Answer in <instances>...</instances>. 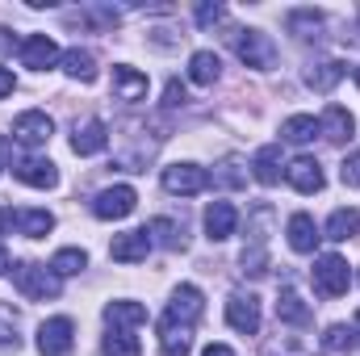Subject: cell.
Returning a JSON list of instances; mask_svg holds the SVG:
<instances>
[{"instance_id":"6","label":"cell","mask_w":360,"mask_h":356,"mask_svg":"<svg viewBox=\"0 0 360 356\" xmlns=\"http://www.w3.org/2000/svg\"><path fill=\"white\" fill-rule=\"evenodd\" d=\"M235 51H239V59H243L248 68H272V59H276L272 38L260 34V30H239V34H235Z\"/></svg>"},{"instance_id":"19","label":"cell","mask_w":360,"mask_h":356,"mask_svg":"<svg viewBox=\"0 0 360 356\" xmlns=\"http://www.w3.org/2000/svg\"><path fill=\"white\" fill-rule=\"evenodd\" d=\"M319 130H323L331 143H348V139H352V130H356V122H352V113H348L344 105H327V113H323Z\"/></svg>"},{"instance_id":"15","label":"cell","mask_w":360,"mask_h":356,"mask_svg":"<svg viewBox=\"0 0 360 356\" xmlns=\"http://www.w3.org/2000/svg\"><path fill=\"white\" fill-rule=\"evenodd\" d=\"M105 147H109V130H105L101 117H89L84 126H76V134H72V151L76 155H101Z\"/></svg>"},{"instance_id":"11","label":"cell","mask_w":360,"mask_h":356,"mask_svg":"<svg viewBox=\"0 0 360 356\" xmlns=\"http://www.w3.org/2000/svg\"><path fill=\"white\" fill-rule=\"evenodd\" d=\"M160 352L164 356H188L193 352V327L180 323L172 314L160 319Z\"/></svg>"},{"instance_id":"32","label":"cell","mask_w":360,"mask_h":356,"mask_svg":"<svg viewBox=\"0 0 360 356\" xmlns=\"http://www.w3.org/2000/svg\"><path fill=\"white\" fill-rule=\"evenodd\" d=\"M264 356H314V348L297 336H281V340L264 344Z\"/></svg>"},{"instance_id":"3","label":"cell","mask_w":360,"mask_h":356,"mask_svg":"<svg viewBox=\"0 0 360 356\" xmlns=\"http://www.w3.org/2000/svg\"><path fill=\"white\" fill-rule=\"evenodd\" d=\"M134 205H139V193H134L130 184H109V189H101V193H96L92 214H96V218H105V222H117V218L134 214Z\"/></svg>"},{"instance_id":"10","label":"cell","mask_w":360,"mask_h":356,"mask_svg":"<svg viewBox=\"0 0 360 356\" xmlns=\"http://www.w3.org/2000/svg\"><path fill=\"white\" fill-rule=\"evenodd\" d=\"M147 252H151V235H147V227H143V231L113 235V243H109V256H113L117 265H139V260H147Z\"/></svg>"},{"instance_id":"31","label":"cell","mask_w":360,"mask_h":356,"mask_svg":"<svg viewBox=\"0 0 360 356\" xmlns=\"http://www.w3.org/2000/svg\"><path fill=\"white\" fill-rule=\"evenodd\" d=\"M101 352L105 356H143V348H139V340L130 331H109L105 344H101Z\"/></svg>"},{"instance_id":"22","label":"cell","mask_w":360,"mask_h":356,"mask_svg":"<svg viewBox=\"0 0 360 356\" xmlns=\"http://www.w3.org/2000/svg\"><path fill=\"white\" fill-rule=\"evenodd\" d=\"M113 92H117L122 101H143V96H147V76L122 63V68H113Z\"/></svg>"},{"instance_id":"42","label":"cell","mask_w":360,"mask_h":356,"mask_svg":"<svg viewBox=\"0 0 360 356\" xmlns=\"http://www.w3.org/2000/svg\"><path fill=\"white\" fill-rule=\"evenodd\" d=\"M8 92H13V72H8V68H0V101H4Z\"/></svg>"},{"instance_id":"4","label":"cell","mask_w":360,"mask_h":356,"mask_svg":"<svg viewBox=\"0 0 360 356\" xmlns=\"http://www.w3.org/2000/svg\"><path fill=\"white\" fill-rule=\"evenodd\" d=\"M72 344H76V323L72 319L59 314V319H46L38 327V352L42 356H68Z\"/></svg>"},{"instance_id":"25","label":"cell","mask_w":360,"mask_h":356,"mask_svg":"<svg viewBox=\"0 0 360 356\" xmlns=\"http://www.w3.org/2000/svg\"><path fill=\"white\" fill-rule=\"evenodd\" d=\"M340 80H344V63H335V59H327V63H314V68L306 72V84H310L314 92H331Z\"/></svg>"},{"instance_id":"14","label":"cell","mask_w":360,"mask_h":356,"mask_svg":"<svg viewBox=\"0 0 360 356\" xmlns=\"http://www.w3.org/2000/svg\"><path fill=\"white\" fill-rule=\"evenodd\" d=\"M276 319H281V323H289V327H310L314 310L302 302V293H297L293 285H285V289L276 293Z\"/></svg>"},{"instance_id":"30","label":"cell","mask_w":360,"mask_h":356,"mask_svg":"<svg viewBox=\"0 0 360 356\" xmlns=\"http://www.w3.org/2000/svg\"><path fill=\"white\" fill-rule=\"evenodd\" d=\"M147 235H151V243L160 239V243H164L168 252H176V248H184V231H180V227L172 222V218H155Z\"/></svg>"},{"instance_id":"23","label":"cell","mask_w":360,"mask_h":356,"mask_svg":"<svg viewBox=\"0 0 360 356\" xmlns=\"http://www.w3.org/2000/svg\"><path fill=\"white\" fill-rule=\"evenodd\" d=\"M252 177L260 180V184H276V180H281V147H276V143H269V147L256 151V160H252Z\"/></svg>"},{"instance_id":"9","label":"cell","mask_w":360,"mask_h":356,"mask_svg":"<svg viewBox=\"0 0 360 356\" xmlns=\"http://www.w3.org/2000/svg\"><path fill=\"white\" fill-rule=\"evenodd\" d=\"M59 59H63V55H59V46H55L51 34H34V38L21 42V63H25L30 72H46V68H55Z\"/></svg>"},{"instance_id":"43","label":"cell","mask_w":360,"mask_h":356,"mask_svg":"<svg viewBox=\"0 0 360 356\" xmlns=\"http://www.w3.org/2000/svg\"><path fill=\"white\" fill-rule=\"evenodd\" d=\"M13 222H17V214H13V210H0V235H4Z\"/></svg>"},{"instance_id":"47","label":"cell","mask_w":360,"mask_h":356,"mask_svg":"<svg viewBox=\"0 0 360 356\" xmlns=\"http://www.w3.org/2000/svg\"><path fill=\"white\" fill-rule=\"evenodd\" d=\"M356 327H360V310H356Z\"/></svg>"},{"instance_id":"38","label":"cell","mask_w":360,"mask_h":356,"mask_svg":"<svg viewBox=\"0 0 360 356\" xmlns=\"http://www.w3.org/2000/svg\"><path fill=\"white\" fill-rule=\"evenodd\" d=\"M222 13H226L222 4H197V21H201V25H214V21H222Z\"/></svg>"},{"instance_id":"28","label":"cell","mask_w":360,"mask_h":356,"mask_svg":"<svg viewBox=\"0 0 360 356\" xmlns=\"http://www.w3.org/2000/svg\"><path fill=\"white\" fill-rule=\"evenodd\" d=\"M17 227H21V235H30V239H42V235H51V227H55V214H46V210H21V214H17Z\"/></svg>"},{"instance_id":"41","label":"cell","mask_w":360,"mask_h":356,"mask_svg":"<svg viewBox=\"0 0 360 356\" xmlns=\"http://www.w3.org/2000/svg\"><path fill=\"white\" fill-rule=\"evenodd\" d=\"M8 160H13V143H8V139L0 134V172L8 168Z\"/></svg>"},{"instance_id":"40","label":"cell","mask_w":360,"mask_h":356,"mask_svg":"<svg viewBox=\"0 0 360 356\" xmlns=\"http://www.w3.org/2000/svg\"><path fill=\"white\" fill-rule=\"evenodd\" d=\"M184 101H188V92H184V84H176V80H172V84H168V92H164V105H168V109H180Z\"/></svg>"},{"instance_id":"34","label":"cell","mask_w":360,"mask_h":356,"mask_svg":"<svg viewBox=\"0 0 360 356\" xmlns=\"http://www.w3.org/2000/svg\"><path fill=\"white\" fill-rule=\"evenodd\" d=\"M239 265H243V272H252V276L269 272V252H264V243H252V248H243Z\"/></svg>"},{"instance_id":"27","label":"cell","mask_w":360,"mask_h":356,"mask_svg":"<svg viewBox=\"0 0 360 356\" xmlns=\"http://www.w3.org/2000/svg\"><path fill=\"white\" fill-rule=\"evenodd\" d=\"M281 134H285L289 143H310V139H314V134H323V130H319V122H314L310 113H293V117H285Z\"/></svg>"},{"instance_id":"12","label":"cell","mask_w":360,"mask_h":356,"mask_svg":"<svg viewBox=\"0 0 360 356\" xmlns=\"http://www.w3.org/2000/svg\"><path fill=\"white\" fill-rule=\"evenodd\" d=\"M285 177H289V184H293L297 193H323V184H327L319 160H310V155H297V160L285 168Z\"/></svg>"},{"instance_id":"33","label":"cell","mask_w":360,"mask_h":356,"mask_svg":"<svg viewBox=\"0 0 360 356\" xmlns=\"http://www.w3.org/2000/svg\"><path fill=\"white\" fill-rule=\"evenodd\" d=\"M352 344H356V331H352V327H344V323L327 327V336H323V348H327V352H348Z\"/></svg>"},{"instance_id":"21","label":"cell","mask_w":360,"mask_h":356,"mask_svg":"<svg viewBox=\"0 0 360 356\" xmlns=\"http://www.w3.org/2000/svg\"><path fill=\"white\" fill-rule=\"evenodd\" d=\"M63 72L72 76V80H80V84H92L96 80V59H92V51H80V46H72V51H63Z\"/></svg>"},{"instance_id":"5","label":"cell","mask_w":360,"mask_h":356,"mask_svg":"<svg viewBox=\"0 0 360 356\" xmlns=\"http://www.w3.org/2000/svg\"><path fill=\"white\" fill-rule=\"evenodd\" d=\"M214 180L205 168H197V164H172V168H164V189L168 193H176V197H197V193H205Z\"/></svg>"},{"instance_id":"26","label":"cell","mask_w":360,"mask_h":356,"mask_svg":"<svg viewBox=\"0 0 360 356\" xmlns=\"http://www.w3.org/2000/svg\"><path fill=\"white\" fill-rule=\"evenodd\" d=\"M360 231V214L352 205H344V210H335L331 218H327V239H335V243H344V239H352Z\"/></svg>"},{"instance_id":"39","label":"cell","mask_w":360,"mask_h":356,"mask_svg":"<svg viewBox=\"0 0 360 356\" xmlns=\"http://www.w3.org/2000/svg\"><path fill=\"white\" fill-rule=\"evenodd\" d=\"M319 21H323V17H319L314 8H302V13H293V17H289V25H293V30H310V25H319Z\"/></svg>"},{"instance_id":"13","label":"cell","mask_w":360,"mask_h":356,"mask_svg":"<svg viewBox=\"0 0 360 356\" xmlns=\"http://www.w3.org/2000/svg\"><path fill=\"white\" fill-rule=\"evenodd\" d=\"M235 227H239V210H235L231 201H214V205L205 210V235H210L214 243L231 239V235H235Z\"/></svg>"},{"instance_id":"2","label":"cell","mask_w":360,"mask_h":356,"mask_svg":"<svg viewBox=\"0 0 360 356\" xmlns=\"http://www.w3.org/2000/svg\"><path fill=\"white\" fill-rule=\"evenodd\" d=\"M310 276H314V289L323 293V298H344L348 293V281H352V272H348V260L344 256H319L314 268H310Z\"/></svg>"},{"instance_id":"16","label":"cell","mask_w":360,"mask_h":356,"mask_svg":"<svg viewBox=\"0 0 360 356\" xmlns=\"http://www.w3.org/2000/svg\"><path fill=\"white\" fill-rule=\"evenodd\" d=\"M13 177L21 180V184H30V189H55L59 184V172H55L51 160H21L13 168Z\"/></svg>"},{"instance_id":"24","label":"cell","mask_w":360,"mask_h":356,"mask_svg":"<svg viewBox=\"0 0 360 356\" xmlns=\"http://www.w3.org/2000/svg\"><path fill=\"white\" fill-rule=\"evenodd\" d=\"M222 76V59L214 55V51H197L193 59H188V80L193 84H214Z\"/></svg>"},{"instance_id":"17","label":"cell","mask_w":360,"mask_h":356,"mask_svg":"<svg viewBox=\"0 0 360 356\" xmlns=\"http://www.w3.org/2000/svg\"><path fill=\"white\" fill-rule=\"evenodd\" d=\"M319 239H323V235H319V227H314L310 214H293V218H289V248H293V252L310 256V252L319 248Z\"/></svg>"},{"instance_id":"46","label":"cell","mask_w":360,"mask_h":356,"mask_svg":"<svg viewBox=\"0 0 360 356\" xmlns=\"http://www.w3.org/2000/svg\"><path fill=\"white\" fill-rule=\"evenodd\" d=\"M13 46V38H8V30H0V51H8Z\"/></svg>"},{"instance_id":"20","label":"cell","mask_w":360,"mask_h":356,"mask_svg":"<svg viewBox=\"0 0 360 356\" xmlns=\"http://www.w3.org/2000/svg\"><path fill=\"white\" fill-rule=\"evenodd\" d=\"M105 323L109 327H139V323H147V306L143 302H109L105 306Z\"/></svg>"},{"instance_id":"36","label":"cell","mask_w":360,"mask_h":356,"mask_svg":"<svg viewBox=\"0 0 360 356\" xmlns=\"http://www.w3.org/2000/svg\"><path fill=\"white\" fill-rule=\"evenodd\" d=\"M340 180L352 184V189H360V151H348V155H344V164H340Z\"/></svg>"},{"instance_id":"8","label":"cell","mask_w":360,"mask_h":356,"mask_svg":"<svg viewBox=\"0 0 360 356\" xmlns=\"http://www.w3.org/2000/svg\"><path fill=\"white\" fill-rule=\"evenodd\" d=\"M226 323L243 336H256L260 331V298L256 293H231L226 302Z\"/></svg>"},{"instance_id":"35","label":"cell","mask_w":360,"mask_h":356,"mask_svg":"<svg viewBox=\"0 0 360 356\" xmlns=\"http://www.w3.org/2000/svg\"><path fill=\"white\" fill-rule=\"evenodd\" d=\"M8 344L13 348L21 344V336H17V310L0 302V348H8Z\"/></svg>"},{"instance_id":"37","label":"cell","mask_w":360,"mask_h":356,"mask_svg":"<svg viewBox=\"0 0 360 356\" xmlns=\"http://www.w3.org/2000/svg\"><path fill=\"white\" fill-rule=\"evenodd\" d=\"M210 180H218V184H231V189H235V184H243V172H239V164H235V160H226V164H222V172H218V177H210Z\"/></svg>"},{"instance_id":"29","label":"cell","mask_w":360,"mask_h":356,"mask_svg":"<svg viewBox=\"0 0 360 356\" xmlns=\"http://www.w3.org/2000/svg\"><path fill=\"white\" fill-rule=\"evenodd\" d=\"M80 268H89V256H84L80 248H63V252H55V260H51V272H55V276H76Z\"/></svg>"},{"instance_id":"7","label":"cell","mask_w":360,"mask_h":356,"mask_svg":"<svg viewBox=\"0 0 360 356\" xmlns=\"http://www.w3.org/2000/svg\"><path fill=\"white\" fill-rule=\"evenodd\" d=\"M13 134H17L21 147H42V143L55 134V122H51L42 109H25V113H17V122H13Z\"/></svg>"},{"instance_id":"1","label":"cell","mask_w":360,"mask_h":356,"mask_svg":"<svg viewBox=\"0 0 360 356\" xmlns=\"http://www.w3.org/2000/svg\"><path fill=\"white\" fill-rule=\"evenodd\" d=\"M13 285H17V293L21 298H30V302H46V298H59V276L51 272V268H42V265H17L13 268Z\"/></svg>"},{"instance_id":"44","label":"cell","mask_w":360,"mask_h":356,"mask_svg":"<svg viewBox=\"0 0 360 356\" xmlns=\"http://www.w3.org/2000/svg\"><path fill=\"white\" fill-rule=\"evenodd\" d=\"M201 356H235V352H231L226 344H210V348H205V352H201Z\"/></svg>"},{"instance_id":"48","label":"cell","mask_w":360,"mask_h":356,"mask_svg":"<svg viewBox=\"0 0 360 356\" xmlns=\"http://www.w3.org/2000/svg\"><path fill=\"white\" fill-rule=\"evenodd\" d=\"M356 84H360V68H356Z\"/></svg>"},{"instance_id":"18","label":"cell","mask_w":360,"mask_h":356,"mask_svg":"<svg viewBox=\"0 0 360 356\" xmlns=\"http://www.w3.org/2000/svg\"><path fill=\"white\" fill-rule=\"evenodd\" d=\"M201 310H205V306H201V289H197V285H180L176 293H172V306H168L172 319H180V323L193 327V323L201 319Z\"/></svg>"},{"instance_id":"45","label":"cell","mask_w":360,"mask_h":356,"mask_svg":"<svg viewBox=\"0 0 360 356\" xmlns=\"http://www.w3.org/2000/svg\"><path fill=\"white\" fill-rule=\"evenodd\" d=\"M8 268H13V260H8V248H4V243H0V276H4V272H8Z\"/></svg>"}]
</instances>
